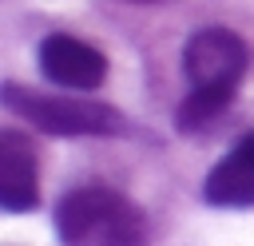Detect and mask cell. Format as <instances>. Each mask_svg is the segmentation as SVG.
<instances>
[{
    "label": "cell",
    "mask_w": 254,
    "mask_h": 246,
    "mask_svg": "<svg viewBox=\"0 0 254 246\" xmlns=\"http://www.w3.org/2000/svg\"><path fill=\"white\" fill-rule=\"evenodd\" d=\"M36 63L44 71V79H52L64 91H91L107 79V56L67 32H52L40 40L36 48Z\"/></svg>",
    "instance_id": "277c9868"
},
{
    "label": "cell",
    "mask_w": 254,
    "mask_h": 246,
    "mask_svg": "<svg viewBox=\"0 0 254 246\" xmlns=\"http://www.w3.org/2000/svg\"><path fill=\"white\" fill-rule=\"evenodd\" d=\"M0 99L12 115H20L24 123H32L52 139H111L127 131V115L111 103H95L79 95H48L24 83H4Z\"/></svg>",
    "instance_id": "3957f363"
},
{
    "label": "cell",
    "mask_w": 254,
    "mask_h": 246,
    "mask_svg": "<svg viewBox=\"0 0 254 246\" xmlns=\"http://www.w3.org/2000/svg\"><path fill=\"white\" fill-rule=\"evenodd\" d=\"M234 147H238V151H242L246 159H254V131H250V135H242V139H238Z\"/></svg>",
    "instance_id": "52a82bcc"
},
{
    "label": "cell",
    "mask_w": 254,
    "mask_h": 246,
    "mask_svg": "<svg viewBox=\"0 0 254 246\" xmlns=\"http://www.w3.org/2000/svg\"><path fill=\"white\" fill-rule=\"evenodd\" d=\"M250 67V48L230 28H198L183 48V75L190 83L187 99L175 111V127L183 135H198L234 99L242 75Z\"/></svg>",
    "instance_id": "6da1fadb"
},
{
    "label": "cell",
    "mask_w": 254,
    "mask_h": 246,
    "mask_svg": "<svg viewBox=\"0 0 254 246\" xmlns=\"http://www.w3.org/2000/svg\"><path fill=\"white\" fill-rule=\"evenodd\" d=\"M0 206L8 214H28V210L40 206L36 155L16 127L0 131Z\"/></svg>",
    "instance_id": "5b68a950"
},
{
    "label": "cell",
    "mask_w": 254,
    "mask_h": 246,
    "mask_svg": "<svg viewBox=\"0 0 254 246\" xmlns=\"http://www.w3.org/2000/svg\"><path fill=\"white\" fill-rule=\"evenodd\" d=\"M143 210L115 186H75L56 202L60 246H147Z\"/></svg>",
    "instance_id": "7a4b0ae2"
},
{
    "label": "cell",
    "mask_w": 254,
    "mask_h": 246,
    "mask_svg": "<svg viewBox=\"0 0 254 246\" xmlns=\"http://www.w3.org/2000/svg\"><path fill=\"white\" fill-rule=\"evenodd\" d=\"M202 198L222 210L254 206V159H246L238 147H230V155H222L210 167V175L202 183Z\"/></svg>",
    "instance_id": "8992f818"
}]
</instances>
